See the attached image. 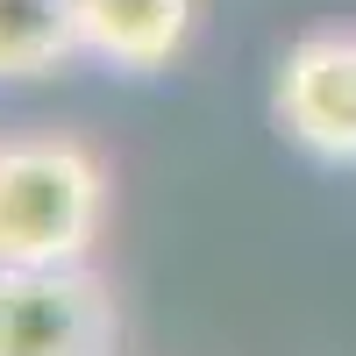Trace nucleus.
Here are the masks:
<instances>
[{
    "label": "nucleus",
    "mask_w": 356,
    "mask_h": 356,
    "mask_svg": "<svg viewBox=\"0 0 356 356\" xmlns=\"http://www.w3.org/2000/svg\"><path fill=\"white\" fill-rule=\"evenodd\" d=\"M79 50L114 72H164L193 36V0H72Z\"/></svg>",
    "instance_id": "4"
},
{
    "label": "nucleus",
    "mask_w": 356,
    "mask_h": 356,
    "mask_svg": "<svg viewBox=\"0 0 356 356\" xmlns=\"http://www.w3.org/2000/svg\"><path fill=\"white\" fill-rule=\"evenodd\" d=\"M79 50L72 0H0V86L50 79Z\"/></svg>",
    "instance_id": "5"
},
{
    "label": "nucleus",
    "mask_w": 356,
    "mask_h": 356,
    "mask_svg": "<svg viewBox=\"0 0 356 356\" xmlns=\"http://www.w3.org/2000/svg\"><path fill=\"white\" fill-rule=\"evenodd\" d=\"M271 114L292 150L321 164H356V36H300L278 57Z\"/></svg>",
    "instance_id": "3"
},
{
    "label": "nucleus",
    "mask_w": 356,
    "mask_h": 356,
    "mask_svg": "<svg viewBox=\"0 0 356 356\" xmlns=\"http://www.w3.org/2000/svg\"><path fill=\"white\" fill-rule=\"evenodd\" d=\"M122 307L86 264H0V356H114Z\"/></svg>",
    "instance_id": "2"
},
{
    "label": "nucleus",
    "mask_w": 356,
    "mask_h": 356,
    "mask_svg": "<svg viewBox=\"0 0 356 356\" xmlns=\"http://www.w3.org/2000/svg\"><path fill=\"white\" fill-rule=\"evenodd\" d=\"M107 214V171L72 136L0 143V264H86Z\"/></svg>",
    "instance_id": "1"
}]
</instances>
